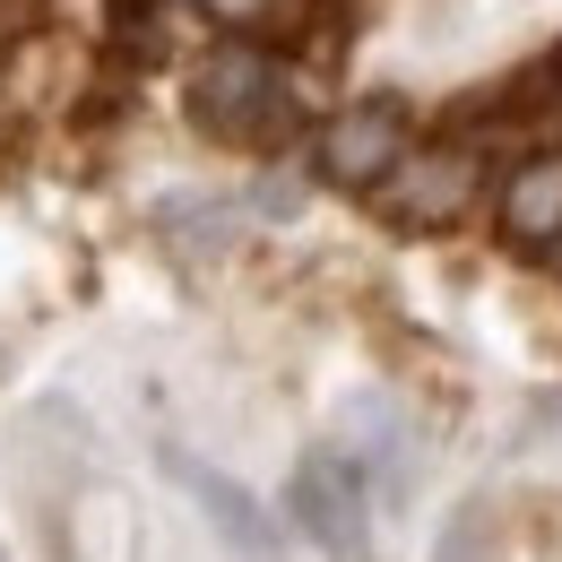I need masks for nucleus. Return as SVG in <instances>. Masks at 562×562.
<instances>
[{
	"label": "nucleus",
	"mask_w": 562,
	"mask_h": 562,
	"mask_svg": "<svg viewBox=\"0 0 562 562\" xmlns=\"http://www.w3.org/2000/svg\"><path fill=\"white\" fill-rule=\"evenodd\" d=\"M285 519L303 546H321V562H372V485L355 476V459L338 441H312L285 476Z\"/></svg>",
	"instance_id": "obj_2"
},
{
	"label": "nucleus",
	"mask_w": 562,
	"mask_h": 562,
	"mask_svg": "<svg viewBox=\"0 0 562 562\" xmlns=\"http://www.w3.org/2000/svg\"><path fill=\"white\" fill-rule=\"evenodd\" d=\"M528 95H537V104H554V113H562V44L546 53V61H537V70H528Z\"/></svg>",
	"instance_id": "obj_9"
},
{
	"label": "nucleus",
	"mask_w": 562,
	"mask_h": 562,
	"mask_svg": "<svg viewBox=\"0 0 562 562\" xmlns=\"http://www.w3.org/2000/svg\"><path fill=\"white\" fill-rule=\"evenodd\" d=\"M0 562H9V546H0Z\"/></svg>",
	"instance_id": "obj_12"
},
{
	"label": "nucleus",
	"mask_w": 562,
	"mask_h": 562,
	"mask_svg": "<svg viewBox=\"0 0 562 562\" xmlns=\"http://www.w3.org/2000/svg\"><path fill=\"white\" fill-rule=\"evenodd\" d=\"M329 441L355 459V476L372 485V502H390V510H407V502H416V485H424V441H416V424H407V407H390L381 390H363V398H347V416H338Z\"/></svg>",
	"instance_id": "obj_5"
},
{
	"label": "nucleus",
	"mask_w": 562,
	"mask_h": 562,
	"mask_svg": "<svg viewBox=\"0 0 562 562\" xmlns=\"http://www.w3.org/2000/svg\"><path fill=\"white\" fill-rule=\"evenodd\" d=\"M191 122L209 131V139L225 147H285L303 139V122H312V104H303V78L285 70V53H269V44H225V53H209L200 61V78H191Z\"/></svg>",
	"instance_id": "obj_1"
},
{
	"label": "nucleus",
	"mask_w": 562,
	"mask_h": 562,
	"mask_svg": "<svg viewBox=\"0 0 562 562\" xmlns=\"http://www.w3.org/2000/svg\"><path fill=\"white\" fill-rule=\"evenodd\" d=\"M156 225H165L182 251H225V243L251 225V209H243V200H165Z\"/></svg>",
	"instance_id": "obj_8"
},
{
	"label": "nucleus",
	"mask_w": 562,
	"mask_h": 562,
	"mask_svg": "<svg viewBox=\"0 0 562 562\" xmlns=\"http://www.w3.org/2000/svg\"><path fill=\"white\" fill-rule=\"evenodd\" d=\"M407 147H416V131H407L398 104H347V113H329L312 131V173L321 182H347V191H381Z\"/></svg>",
	"instance_id": "obj_6"
},
{
	"label": "nucleus",
	"mask_w": 562,
	"mask_h": 562,
	"mask_svg": "<svg viewBox=\"0 0 562 562\" xmlns=\"http://www.w3.org/2000/svg\"><path fill=\"white\" fill-rule=\"evenodd\" d=\"M156 468L173 476V485L200 502V519H209L216 537L234 546L243 562H285V528H278V510L260 502V493L243 485V476H225L216 459H200V450H182V441H165L156 450Z\"/></svg>",
	"instance_id": "obj_4"
},
{
	"label": "nucleus",
	"mask_w": 562,
	"mask_h": 562,
	"mask_svg": "<svg viewBox=\"0 0 562 562\" xmlns=\"http://www.w3.org/2000/svg\"><path fill=\"white\" fill-rule=\"evenodd\" d=\"M390 225H407V234H450L459 216L485 200V147L476 139H416L398 165H390V182L372 191Z\"/></svg>",
	"instance_id": "obj_3"
},
{
	"label": "nucleus",
	"mask_w": 562,
	"mask_h": 562,
	"mask_svg": "<svg viewBox=\"0 0 562 562\" xmlns=\"http://www.w3.org/2000/svg\"><path fill=\"white\" fill-rule=\"evenodd\" d=\"M528 424H537V432H562V390H554V398H546V407H537Z\"/></svg>",
	"instance_id": "obj_10"
},
{
	"label": "nucleus",
	"mask_w": 562,
	"mask_h": 562,
	"mask_svg": "<svg viewBox=\"0 0 562 562\" xmlns=\"http://www.w3.org/2000/svg\"><path fill=\"white\" fill-rule=\"evenodd\" d=\"M0 372H9V347H0Z\"/></svg>",
	"instance_id": "obj_11"
},
{
	"label": "nucleus",
	"mask_w": 562,
	"mask_h": 562,
	"mask_svg": "<svg viewBox=\"0 0 562 562\" xmlns=\"http://www.w3.org/2000/svg\"><path fill=\"white\" fill-rule=\"evenodd\" d=\"M493 216L519 251H562V147H537L502 173L493 191Z\"/></svg>",
	"instance_id": "obj_7"
},
{
	"label": "nucleus",
	"mask_w": 562,
	"mask_h": 562,
	"mask_svg": "<svg viewBox=\"0 0 562 562\" xmlns=\"http://www.w3.org/2000/svg\"><path fill=\"white\" fill-rule=\"evenodd\" d=\"M554 260H562V251H554Z\"/></svg>",
	"instance_id": "obj_13"
}]
</instances>
